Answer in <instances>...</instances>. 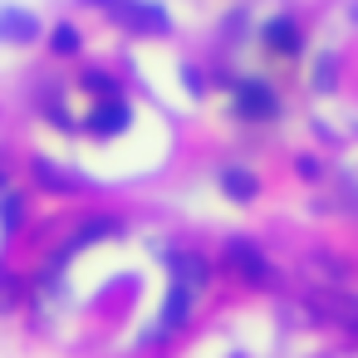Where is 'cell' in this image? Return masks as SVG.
Here are the masks:
<instances>
[{"label":"cell","mask_w":358,"mask_h":358,"mask_svg":"<svg viewBox=\"0 0 358 358\" xmlns=\"http://www.w3.org/2000/svg\"><path fill=\"white\" fill-rule=\"evenodd\" d=\"M172 270H177L172 294H167V304H162V314H157V329H152L148 338H162V334L182 329V319H187V309H192V294L206 285V260H196V255L172 250Z\"/></svg>","instance_id":"6da1fadb"},{"label":"cell","mask_w":358,"mask_h":358,"mask_svg":"<svg viewBox=\"0 0 358 358\" xmlns=\"http://www.w3.org/2000/svg\"><path fill=\"white\" fill-rule=\"evenodd\" d=\"M128 35H167L172 30V15L162 6H152V0H118V6L108 10Z\"/></svg>","instance_id":"7a4b0ae2"},{"label":"cell","mask_w":358,"mask_h":358,"mask_svg":"<svg viewBox=\"0 0 358 358\" xmlns=\"http://www.w3.org/2000/svg\"><path fill=\"white\" fill-rule=\"evenodd\" d=\"M226 270L241 275L245 285H270V280H275L270 260H265L260 245H250V241H231V245H226Z\"/></svg>","instance_id":"3957f363"},{"label":"cell","mask_w":358,"mask_h":358,"mask_svg":"<svg viewBox=\"0 0 358 358\" xmlns=\"http://www.w3.org/2000/svg\"><path fill=\"white\" fill-rule=\"evenodd\" d=\"M309 309H314L319 319H329V324L358 334V294H348V289H314V294H309Z\"/></svg>","instance_id":"277c9868"},{"label":"cell","mask_w":358,"mask_h":358,"mask_svg":"<svg viewBox=\"0 0 358 358\" xmlns=\"http://www.w3.org/2000/svg\"><path fill=\"white\" fill-rule=\"evenodd\" d=\"M275 113H280V99L270 94V84H260V79H245V84H236V118L270 123Z\"/></svg>","instance_id":"5b68a950"},{"label":"cell","mask_w":358,"mask_h":358,"mask_svg":"<svg viewBox=\"0 0 358 358\" xmlns=\"http://www.w3.org/2000/svg\"><path fill=\"white\" fill-rule=\"evenodd\" d=\"M128 123H133V108H128L123 99H103V103L84 118V128H89L94 138H118Z\"/></svg>","instance_id":"8992f818"},{"label":"cell","mask_w":358,"mask_h":358,"mask_svg":"<svg viewBox=\"0 0 358 358\" xmlns=\"http://www.w3.org/2000/svg\"><path fill=\"white\" fill-rule=\"evenodd\" d=\"M35 35H40V20H35L30 10L0 6V40H6V45H30Z\"/></svg>","instance_id":"52a82bcc"},{"label":"cell","mask_w":358,"mask_h":358,"mask_svg":"<svg viewBox=\"0 0 358 358\" xmlns=\"http://www.w3.org/2000/svg\"><path fill=\"white\" fill-rule=\"evenodd\" d=\"M260 40H265L270 55H299V25H294L289 15H275V20L260 30Z\"/></svg>","instance_id":"ba28073f"},{"label":"cell","mask_w":358,"mask_h":358,"mask_svg":"<svg viewBox=\"0 0 358 358\" xmlns=\"http://www.w3.org/2000/svg\"><path fill=\"white\" fill-rule=\"evenodd\" d=\"M118 231H123V226H118V216H94V221H84V226L69 236V245L59 250V260H64V255H74V250H84L89 241H99V236H118Z\"/></svg>","instance_id":"9c48e42d"},{"label":"cell","mask_w":358,"mask_h":358,"mask_svg":"<svg viewBox=\"0 0 358 358\" xmlns=\"http://www.w3.org/2000/svg\"><path fill=\"white\" fill-rule=\"evenodd\" d=\"M30 172H35V182H40V187H50V192H79V177H74V172H59V167H55V162H45V157H35V167H30Z\"/></svg>","instance_id":"30bf717a"},{"label":"cell","mask_w":358,"mask_h":358,"mask_svg":"<svg viewBox=\"0 0 358 358\" xmlns=\"http://www.w3.org/2000/svg\"><path fill=\"white\" fill-rule=\"evenodd\" d=\"M221 192L236 196V201H250L255 196V177L245 167H221Z\"/></svg>","instance_id":"8fae6325"},{"label":"cell","mask_w":358,"mask_h":358,"mask_svg":"<svg viewBox=\"0 0 358 358\" xmlns=\"http://www.w3.org/2000/svg\"><path fill=\"white\" fill-rule=\"evenodd\" d=\"M79 84H84V89H89V94L99 99V103H103V99H118V79H108L103 69H89V74H84Z\"/></svg>","instance_id":"7c38bea8"},{"label":"cell","mask_w":358,"mask_h":358,"mask_svg":"<svg viewBox=\"0 0 358 358\" xmlns=\"http://www.w3.org/2000/svg\"><path fill=\"white\" fill-rule=\"evenodd\" d=\"M79 45H84V40H79L74 25H55V35H50V50H55V55H74Z\"/></svg>","instance_id":"4fadbf2b"},{"label":"cell","mask_w":358,"mask_h":358,"mask_svg":"<svg viewBox=\"0 0 358 358\" xmlns=\"http://www.w3.org/2000/svg\"><path fill=\"white\" fill-rule=\"evenodd\" d=\"M20 216H25V201H20V196H6V201H0V231H6V236L20 226Z\"/></svg>","instance_id":"5bb4252c"},{"label":"cell","mask_w":358,"mask_h":358,"mask_svg":"<svg viewBox=\"0 0 358 358\" xmlns=\"http://www.w3.org/2000/svg\"><path fill=\"white\" fill-rule=\"evenodd\" d=\"M182 79H187V89H192V94H201V74H196V69H182Z\"/></svg>","instance_id":"9a60e30c"},{"label":"cell","mask_w":358,"mask_h":358,"mask_svg":"<svg viewBox=\"0 0 358 358\" xmlns=\"http://www.w3.org/2000/svg\"><path fill=\"white\" fill-rule=\"evenodd\" d=\"M94 6H108V10H113V6H118V0H94Z\"/></svg>","instance_id":"2e32d148"}]
</instances>
